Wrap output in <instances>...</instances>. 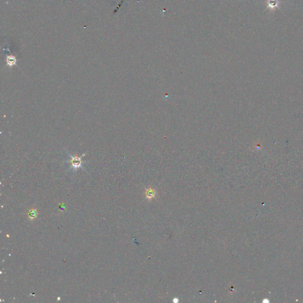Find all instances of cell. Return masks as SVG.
Wrapping results in <instances>:
<instances>
[{
  "mask_svg": "<svg viewBox=\"0 0 303 303\" xmlns=\"http://www.w3.org/2000/svg\"><path fill=\"white\" fill-rule=\"evenodd\" d=\"M155 191L152 189H148L146 191V196L149 198H151L155 196Z\"/></svg>",
  "mask_w": 303,
  "mask_h": 303,
  "instance_id": "obj_3",
  "label": "cell"
},
{
  "mask_svg": "<svg viewBox=\"0 0 303 303\" xmlns=\"http://www.w3.org/2000/svg\"><path fill=\"white\" fill-rule=\"evenodd\" d=\"M16 59L14 56H8L7 58V65L9 66L10 67L14 66L16 65Z\"/></svg>",
  "mask_w": 303,
  "mask_h": 303,
  "instance_id": "obj_2",
  "label": "cell"
},
{
  "mask_svg": "<svg viewBox=\"0 0 303 303\" xmlns=\"http://www.w3.org/2000/svg\"><path fill=\"white\" fill-rule=\"evenodd\" d=\"M36 215H37V212H36V210H31L30 211V217H31L32 218H34L36 216Z\"/></svg>",
  "mask_w": 303,
  "mask_h": 303,
  "instance_id": "obj_4",
  "label": "cell"
},
{
  "mask_svg": "<svg viewBox=\"0 0 303 303\" xmlns=\"http://www.w3.org/2000/svg\"><path fill=\"white\" fill-rule=\"evenodd\" d=\"M69 155L71 158L70 160L69 161V162L71 164V165L74 168V169H77L79 168H82V162H83V161H82V157H84L85 155V154H84L82 156L79 157H78V156H74V157L72 155H70V154H69Z\"/></svg>",
  "mask_w": 303,
  "mask_h": 303,
  "instance_id": "obj_1",
  "label": "cell"
}]
</instances>
